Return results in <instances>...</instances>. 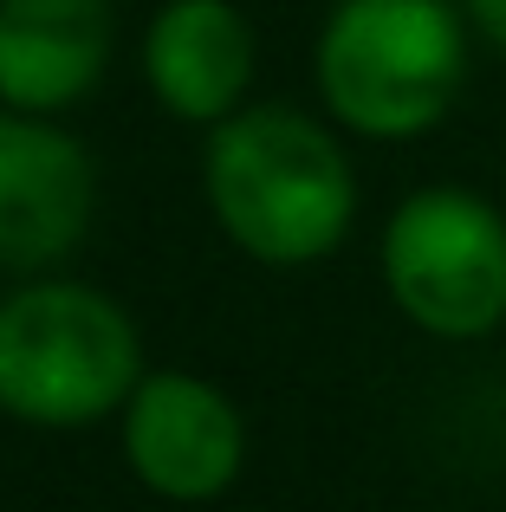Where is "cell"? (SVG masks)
<instances>
[{
  "label": "cell",
  "instance_id": "cell-2",
  "mask_svg": "<svg viewBox=\"0 0 506 512\" xmlns=\"http://www.w3.org/2000/svg\"><path fill=\"white\" fill-rule=\"evenodd\" d=\"M474 46L461 0H331L312 39L318 111L351 143H416L455 117Z\"/></svg>",
  "mask_w": 506,
  "mask_h": 512
},
{
  "label": "cell",
  "instance_id": "cell-4",
  "mask_svg": "<svg viewBox=\"0 0 506 512\" xmlns=\"http://www.w3.org/2000/svg\"><path fill=\"white\" fill-rule=\"evenodd\" d=\"M377 279L429 344H487L506 331V208L468 182L409 188L377 227Z\"/></svg>",
  "mask_w": 506,
  "mask_h": 512
},
{
  "label": "cell",
  "instance_id": "cell-9",
  "mask_svg": "<svg viewBox=\"0 0 506 512\" xmlns=\"http://www.w3.org/2000/svg\"><path fill=\"white\" fill-rule=\"evenodd\" d=\"M461 13H468L474 39H481L487 52H500V59H506V0H461Z\"/></svg>",
  "mask_w": 506,
  "mask_h": 512
},
{
  "label": "cell",
  "instance_id": "cell-1",
  "mask_svg": "<svg viewBox=\"0 0 506 512\" xmlns=\"http://www.w3.org/2000/svg\"><path fill=\"white\" fill-rule=\"evenodd\" d=\"M344 130L299 104H241L202 143V201L221 240L273 273L325 266L357 227V163Z\"/></svg>",
  "mask_w": 506,
  "mask_h": 512
},
{
  "label": "cell",
  "instance_id": "cell-5",
  "mask_svg": "<svg viewBox=\"0 0 506 512\" xmlns=\"http://www.w3.org/2000/svg\"><path fill=\"white\" fill-rule=\"evenodd\" d=\"M117 448L143 493L169 506H215L247 474V415L202 370H143L117 409Z\"/></svg>",
  "mask_w": 506,
  "mask_h": 512
},
{
  "label": "cell",
  "instance_id": "cell-3",
  "mask_svg": "<svg viewBox=\"0 0 506 512\" xmlns=\"http://www.w3.org/2000/svg\"><path fill=\"white\" fill-rule=\"evenodd\" d=\"M143 331L124 299L72 273H33L0 292V415L39 435L117 422L143 383Z\"/></svg>",
  "mask_w": 506,
  "mask_h": 512
},
{
  "label": "cell",
  "instance_id": "cell-7",
  "mask_svg": "<svg viewBox=\"0 0 506 512\" xmlns=\"http://www.w3.org/2000/svg\"><path fill=\"white\" fill-rule=\"evenodd\" d=\"M143 91L156 111L176 124L215 130L253 104V72H260V33L234 0H163L143 26Z\"/></svg>",
  "mask_w": 506,
  "mask_h": 512
},
{
  "label": "cell",
  "instance_id": "cell-6",
  "mask_svg": "<svg viewBox=\"0 0 506 512\" xmlns=\"http://www.w3.org/2000/svg\"><path fill=\"white\" fill-rule=\"evenodd\" d=\"M98 163L59 124L33 111H0V273H59L91 234Z\"/></svg>",
  "mask_w": 506,
  "mask_h": 512
},
{
  "label": "cell",
  "instance_id": "cell-8",
  "mask_svg": "<svg viewBox=\"0 0 506 512\" xmlns=\"http://www.w3.org/2000/svg\"><path fill=\"white\" fill-rule=\"evenodd\" d=\"M111 52V0H0V111H78L104 85Z\"/></svg>",
  "mask_w": 506,
  "mask_h": 512
}]
</instances>
